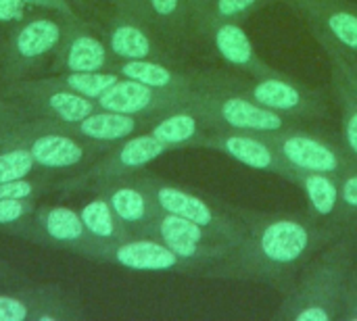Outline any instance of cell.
I'll return each mask as SVG.
<instances>
[{
	"mask_svg": "<svg viewBox=\"0 0 357 321\" xmlns=\"http://www.w3.org/2000/svg\"><path fill=\"white\" fill-rule=\"evenodd\" d=\"M243 219L247 236L234 255L209 269L211 278L251 280L280 290L295 284L307 261L333 240L349 234L316 221L310 213H261L232 207Z\"/></svg>",
	"mask_w": 357,
	"mask_h": 321,
	"instance_id": "6da1fadb",
	"label": "cell"
},
{
	"mask_svg": "<svg viewBox=\"0 0 357 321\" xmlns=\"http://www.w3.org/2000/svg\"><path fill=\"white\" fill-rule=\"evenodd\" d=\"M357 232H349L316 253L274 313L287 321H335L343 309L349 274L356 261Z\"/></svg>",
	"mask_w": 357,
	"mask_h": 321,
	"instance_id": "7a4b0ae2",
	"label": "cell"
},
{
	"mask_svg": "<svg viewBox=\"0 0 357 321\" xmlns=\"http://www.w3.org/2000/svg\"><path fill=\"white\" fill-rule=\"evenodd\" d=\"M153 234L180 259L192 261L207 276L209 269L234 255L238 242L228 240L215 230H209L190 219L159 211L153 217Z\"/></svg>",
	"mask_w": 357,
	"mask_h": 321,
	"instance_id": "3957f363",
	"label": "cell"
},
{
	"mask_svg": "<svg viewBox=\"0 0 357 321\" xmlns=\"http://www.w3.org/2000/svg\"><path fill=\"white\" fill-rule=\"evenodd\" d=\"M264 138L278 150L282 161L295 171H314L341 175L354 161L345 150L343 142L328 136L299 130L297 125L264 134Z\"/></svg>",
	"mask_w": 357,
	"mask_h": 321,
	"instance_id": "277c9868",
	"label": "cell"
},
{
	"mask_svg": "<svg viewBox=\"0 0 357 321\" xmlns=\"http://www.w3.org/2000/svg\"><path fill=\"white\" fill-rule=\"evenodd\" d=\"M197 107L209 130L226 127L238 132L270 134L295 125V119L266 109L264 104H257L236 90L205 92L197 100Z\"/></svg>",
	"mask_w": 357,
	"mask_h": 321,
	"instance_id": "5b68a950",
	"label": "cell"
},
{
	"mask_svg": "<svg viewBox=\"0 0 357 321\" xmlns=\"http://www.w3.org/2000/svg\"><path fill=\"white\" fill-rule=\"evenodd\" d=\"M236 92L291 119H324L328 104L318 90L289 77L284 71L266 77H245Z\"/></svg>",
	"mask_w": 357,
	"mask_h": 321,
	"instance_id": "8992f818",
	"label": "cell"
},
{
	"mask_svg": "<svg viewBox=\"0 0 357 321\" xmlns=\"http://www.w3.org/2000/svg\"><path fill=\"white\" fill-rule=\"evenodd\" d=\"M149 196L155 203L157 211L172 213V215L190 219L195 224H201L209 230L220 232L232 242L243 244L247 236V228L243 219L232 211V205H218V203L213 205L211 201L186 188L174 186V184H161V182L151 184Z\"/></svg>",
	"mask_w": 357,
	"mask_h": 321,
	"instance_id": "52a82bcc",
	"label": "cell"
},
{
	"mask_svg": "<svg viewBox=\"0 0 357 321\" xmlns=\"http://www.w3.org/2000/svg\"><path fill=\"white\" fill-rule=\"evenodd\" d=\"M203 146L218 150V152L226 155L228 159H232L249 169H255V171L274 173L289 182L295 175V169H291L282 161L278 150L264 138V134L218 127V130L207 132Z\"/></svg>",
	"mask_w": 357,
	"mask_h": 321,
	"instance_id": "ba28073f",
	"label": "cell"
},
{
	"mask_svg": "<svg viewBox=\"0 0 357 321\" xmlns=\"http://www.w3.org/2000/svg\"><path fill=\"white\" fill-rule=\"evenodd\" d=\"M201 33L209 40L215 54L234 71H243L249 77H266L280 73L268 61H264L238 21H213L207 23Z\"/></svg>",
	"mask_w": 357,
	"mask_h": 321,
	"instance_id": "9c48e42d",
	"label": "cell"
},
{
	"mask_svg": "<svg viewBox=\"0 0 357 321\" xmlns=\"http://www.w3.org/2000/svg\"><path fill=\"white\" fill-rule=\"evenodd\" d=\"M307 27L320 29L339 46L357 54V4L347 0H284Z\"/></svg>",
	"mask_w": 357,
	"mask_h": 321,
	"instance_id": "30bf717a",
	"label": "cell"
},
{
	"mask_svg": "<svg viewBox=\"0 0 357 321\" xmlns=\"http://www.w3.org/2000/svg\"><path fill=\"white\" fill-rule=\"evenodd\" d=\"M291 182L301 188L305 203H307V213L316 221L326 224V226H335V228L345 230V232H357V230H349L341 217L339 175L314 173V171H295Z\"/></svg>",
	"mask_w": 357,
	"mask_h": 321,
	"instance_id": "8fae6325",
	"label": "cell"
},
{
	"mask_svg": "<svg viewBox=\"0 0 357 321\" xmlns=\"http://www.w3.org/2000/svg\"><path fill=\"white\" fill-rule=\"evenodd\" d=\"M113 259L134 272H201L192 261L180 259L161 240H130L113 251Z\"/></svg>",
	"mask_w": 357,
	"mask_h": 321,
	"instance_id": "7c38bea8",
	"label": "cell"
},
{
	"mask_svg": "<svg viewBox=\"0 0 357 321\" xmlns=\"http://www.w3.org/2000/svg\"><path fill=\"white\" fill-rule=\"evenodd\" d=\"M207 130L209 127L195 100L186 107L169 111L159 123L153 125L151 134L172 150L182 146H203Z\"/></svg>",
	"mask_w": 357,
	"mask_h": 321,
	"instance_id": "4fadbf2b",
	"label": "cell"
},
{
	"mask_svg": "<svg viewBox=\"0 0 357 321\" xmlns=\"http://www.w3.org/2000/svg\"><path fill=\"white\" fill-rule=\"evenodd\" d=\"M33 161L42 167L48 169H63V167H73L82 161L84 150L82 146L67 136H42L38 140H33L31 148H29Z\"/></svg>",
	"mask_w": 357,
	"mask_h": 321,
	"instance_id": "5bb4252c",
	"label": "cell"
},
{
	"mask_svg": "<svg viewBox=\"0 0 357 321\" xmlns=\"http://www.w3.org/2000/svg\"><path fill=\"white\" fill-rule=\"evenodd\" d=\"M136 127H138L136 115H123L107 109L100 113H90L84 121H79L82 136L100 142H117L130 138L136 132Z\"/></svg>",
	"mask_w": 357,
	"mask_h": 321,
	"instance_id": "9a60e30c",
	"label": "cell"
},
{
	"mask_svg": "<svg viewBox=\"0 0 357 321\" xmlns=\"http://www.w3.org/2000/svg\"><path fill=\"white\" fill-rule=\"evenodd\" d=\"M109 46L115 56L123 61H140V58H151L155 54V42L153 38L136 23H119L109 36Z\"/></svg>",
	"mask_w": 357,
	"mask_h": 321,
	"instance_id": "2e32d148",
	"label": "cell"
},
{
	"mask_svg": "<svg viewBox=\"0 0 357 321\" xmlns=\"http://www.w3.org/2000/svg\"><path fill=\"white\" fill-rule=\"evenodd\" d=\"M61 40V27L50 19H36L21 27L15 38V48L25 58H38L50 52Z\"/></svg>",
	"mask_w": 357,
	"mask_h": 321,
	"instance_id": "e0dca14e",
	"label": "cell"
},
{
	"mask_svg": "<svg viewBox=\"0 0 357 321\" xmlns=\"http://www.w3.org/2000/svg\"><path fill=\"white\" fill-rule=\"evenodd\" d=\"M333 92L341 109V142L357 161V94L337 69H333Z\"/></svg>",
	"mask_w": 357,
	"mask_h": 321,
	"instance_id": "ac0fdd59",
	"label": "cell"
},
{
	"mask_svg": "<svg viewBox=\"0 0 357 321\" xmlns=\"http://www.w3.org/2000/svg\"><path fill=\"white\" fill-rule=\"evenodd\" d=\"M109 205L115 213V217L123 224L136 226V224H144L149 219H153V207L155 203L151 201L149 192H142L138 188H117L111 196H109Z\"/></svg>",
	"mask_w": 357,
	"mask_h": 321,
	"instance_id": "d6986e66",
	"label": "cell"
},
{
	"mask_svg": "<svg viewBox=\"0 0 357 321\" xmlns=\"http://www.w3.org/2000/svg\"><path fill=\"white\" fill-rule=\"evenodd\" d=\"M169 148L159 142L153 134H140L123 142V146L117 152V165L123 169H140L149 165L151 161L165 155Z\"/></svg>",
	"mask_w": 357,
	"mask_h": 321,
	"instance_id": "ffe728a7",
	"label": "cell"
},
{
	"mask_svg": "<svg viewBox=\"0 0 357 321\" xmlns=\"http://www.w3.org/2000/svg\"><path fill=\"white\" fill-rule=\"evenodd\" d=\"M107 63V48L92 36H79L71 42L67 52L69 71H100Z\"/></svg>",
	"mask_w": 357,
	"mask_h": 321,
	"instance_id": "44dd1931",
	"label": "cell"
},
{
	"mask_svg": "<svg viewBox=\"0 0 357 321\" xmlns=\"http://www.w3.org/2000/svg\"><path fill=\"white\" fill-rule=\"evenodd\" d=\"M272 0H215L209 6V10L201 17V21L197 23V29L201 31L207 23H213V21L243 23L245 19H249L253 13H257L259 8H264Z\"/></svg>",
	"mask_w": 357,
	"mask_h": 321,
	"instance_id": "7402d4cb",
	"label": "cell"
},
{
	"mask_svg": "<svg viewBox=\"0 0 357 321\" xmlns=\"http://www.w3.org/2000/svg\"><path fill=\"white\" fill-rule=\"evenodd\" d=\"M44 230L50 238L59 242H73L79 240L86 232L82 215L67 207H54L44 215Z\"/></svg>",
	"mask_w": 357,
	"mask_h": 321,
	"instance_id": "603a6c76",
	"label": "cell"
},
{
	"mask_svg": "<svg viewBox=\"0 0 357 321\" xmlns=\"http://www.w3.org/2000/svg\"><path fill=\"white\" fill-rule=\"evenodd\" d=\"M310 31H312V36L316 38V42L322 46V50L328 54L331 67H333V69H337V71L343 75V79L351 86V90L357 94V54L356 52H351V50H347V48L339 46L337 42H333L328 36H324V33H322L320 29H316V27H310Z\"/></svg>",
	"mask_w": 357,
	"mask_h": 321,
	"instance_id": "cb8c5ba5",
	"label": "cell"
},
{
	"mask_svg": "<svg viewBox=\"0 0 357 321\" xmlns=\"http://www.w3.org/2000/svg\"><path fill=\"white\" fill-rule=\"evenodd\" d=\"M48 107L67 123H79L84 121L92 111H94V104L90 102V98L77 94V92H54L48 96Z\"/></svg>",
	"mask_w": 357,
	"mask_h": 321,
	"instance_id": "d4e9b609",
	"label": "cell"
},
{
	"mask_svg": "<svg viewBox=\"0 0 357 321\" xmlns=\"http://www.w3.org/2000/svg\"><path fill=\"white\" fill-rule=\"evenodd\" d=\"M115 213L109 203L105 201H92L82 209V221L86 232H90L94 238H113L115 228Z\"/></svg>",
	"mask_w": 357,
	"mask_h": 321,
	"instance_id": "484cf974",
	"label": "cell"
},
{
	"mask_svg": "<svg viewBox=\"0 0 357 321\" xmlns=\"http://www.w3.org/2000/svg\"><path fill=\"white\" fill-rule=\"evenodd\" d=\"M119 77L115 73H100V71H71L65 77L69 90L86 96V98H100Z\"/></svg>",
	"mask_w": 357,
	"mask_h": 321,
	"instance_id": "4316f807",
	"label": "cell"
},
{
	"mask_svg": "<svg viewBox=\"0 0 357 321\" xmlns=\"http://www.w3.org/2000/svg\"><path fill=\"white\" fill-rule=\"evenodd\" d=\"M144 2L149 10L167 27L182 29L188 25V21L195 23L190 0H144Z\"/></svg>",
	"mask_w": 357,
	"mask_h": 321,
	"instance_id": "83f0119b",
	"label": "cell"
},
{
	"mask_svg": "<svg viewBox=\"0 0 357 321\" xmlns=\"http://www.w3.org/2000/svg\"><path fill=\"white\" fill-rule=\"evenodd\" d=\"M341 217L349 230H357V163L339 175Z\"/></svg>",
	"mask_w": 357,
	"mask_h": 321,
	"instance_id": "f1b7e54d",
	"label": "cell"
},
{
	"mask_svg": "<svg viewBox=\"0 0 357 321\" xmlns=\"http://www.w3.org/2000/svg\"><path fill=\"white\" fill-rule=\"evenodd\" d=\"M36 161L29 150H8L0 155V184L2 182H15L23 180L25 175L31 173Z\"/></svg>",
	"mask_w": 357,
	"mask_h": 321,
	"instance_id": "f546056e",
	"label": "cell"
},
{
	"mask_svg": "<svg viewBox=\"0 0 357 321\" xmlns=\"http://www.w3.org/2000/svg\"><path fill=\"white\" fill-rule=\"evenodd\" d=\"M27 213L25 198H2L0 201V226L13 224Z\"/></svg>",
	"mask_w": 357,
	"mask_h": 321,
	"instance_id": "4dcf8cb0",
	"label": "cell"
},
{
	"mask_svg": "<svg viewBox=\"0 0 357 321\" xmlns=\"http://www.w3.org/2000/svg\"><path fill=\"white\" fill-rule=\"evenodd\" d=\"M29 315L27 307L13 299V297H0V321H25Z\"/></svg>",
	"mask_w": 357,
	"mask_h": 321,
	"instance_id": "1f68e13d",
	"label": "cell"
},
{
	"mask_svg": "<svg viewBox=\"0 0 357 321\" xmlns=\"http://www.w3.org/2000/svg\"><path fill=\"white\" fill-rule=\"evenodd\" d=\"M31 192H33V186L25 180L0 184V201L2 198H27V196H31Z\"/></svg>",
	"mask_w": 357,
	"mask_h": 321,
	"instance_id": "d6a6232c",
	"label": "cell"
},
{
	"mask_svg": "<svg viewBox=\"0 0 357 321\" xmlns=\"http://www.w3.org/2000/svg\"><path fill=\"white\" fill-rule=\"evenodd\" d=\"M21 17V0H0V21Z\"/></svg>",
	"mask_w": 357,
	"mask_h": 321,
	"instance_id": "836d02e7",
	"label": "cell"
},
{
	"mask_svg": "<svg viewBox=\"0 0 357 321\" xmlns=\"http://www.w3.org/2000/svg\"><path fill=\"white\" fill-rule=\"evenodd\" d=\"M215 0H190V4H192V19H195V27H197V23L201 21V17L209 10V6L213 4Z\"/></svg>",
	"mask_w": 357,
	"mask_h": 321,
	"instance_id": "e575fe53",
	"label": "cell"
},
{
	"mask_svg": "<svg viewBox=\"0 0 357 321\" xmlns=\"http://www.w3.org/2000/svg\"><path fill=\"white\" fill-rule=\"evenodd\" d=\"M21 2H44V0H21Z\"/></svg>",
	"mask_w": 357,
	"mask_h": 321,
	"instance_id": "d590c367",
	"label": "cell"
},
{
	"mask_svg": "<svg viewBox=\"0 0 357 321\" xmlns=\"http://www.w3.org/2000/svg\"><path fill=\"white\" fill-rule=\"evenodd\" d=\"M354 263H356V267H357V240H356V261H354Z\"/></svg>",
	"mask_w": 357,
	"mask_h": 321,
	"instance_id": "8d00e7d4",
	"label": "cell"
}]
</instances>
